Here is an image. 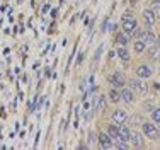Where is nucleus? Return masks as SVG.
<instances>
[{
    "label": "nucleus",
    "instance_id": "4be33fe9",
    "mask_svg": "<svg viewBox=\"0 0 160 150\" xmlns=\"http://www.w3.org/2000/svg\"><path fill=\"white\" fill-rule=\"evenodd\" d=\"M129 87H131V89H136V80H131V82H129Z\"/></svg>",
    "mask_w": 160,
    "mask_h": 150
},
{
    "label": "nucleus",
    "instance_id": "412c9836",
    "mask_svg": "<svg viewBox=\"0 0 160 150\" xmlns=\"http://www.w3.org/2000/svg\"><path fill=\"white\" fill-rule=\"evenodd\" d=\"M157 55H158V51H157L155 48H152V49H150V56H152V58H155Z\"/></svg>",
    "mask_w": 160,
    "mask_h": 150
},
{
    "label": "nucleus",
    "instance_id": "dca6fc26",
    "mask_svg": "<svg viewBox=\"0 0 160 150\" xmlns=\"http://www.w3.org/2000/svg\"><path fill=\"white\" fill-rule=\"evenodd\" d=\"M109 99H111L112 102H118V101H119V99H121V96L118 94V91L111 89V91H109Z\"/></svg>",
    "mask_w": 160,
    "mask_h": 150
},
{
    "label": "nucleus",
    "instance_id": "1a4fd4ad",
    "mask_svg": "<svg viewBox=\"0 0 160 150\" xmlns=\"http://www.w3.org/2000/svg\"><path fill=\"white\" fill-rule=\"evenodd\" d=\"M109 80H111V84H112L114 87H123L124 84H126V82H124V79H123V75H121V74H114V75H112Z\"/></svg>",
    "mask_w": 160,
    "mask_h": 150
},
{
    "label": "nucleus",
    "instance_id": "0eeeda50",
    "mask_svg": "<svg viewBox=\"0 0 160 150\" xmlns=\"http://www.w3.org/2000/svg\"><path fill=\"white\" fill-rule=\"evenodd\" d=\"M112 120H114V123H116V125H121V123L126 121V113H124V111H119V109L114 111Z\"/></svg>",
    "mask_w": 160,
    "mask_h": 150
},
{
    "label": "nucleus",
    "instance_id": "6e6552de",
    "mask_svg": "<svg viewBox=\"0 0 160 150\" xmlns=\"http://www.w3.org/2000/svg\"><path fill=\"white\" fill-rule=\"evenodd\" d=\"M118 133H119V138H121V140H124V142L129 140V130L123 125V123H121V125H118Z\"/></svg>",
    "mask_w": 160,
    "mask_h": 150
},
{
    "label": "nucleus",
    "instance_id": "2eb2a0df",
    "mask_svg": "<svg viewBox=\"0 0 160 150\" xmlns=\"http://www.w3.org/2000/svg\"><path fill=\"white\" fill-rule=\"evenodd\" d=\"M135 91H138L140 92V94H147V84H145V82H138V80H136V89Z\"/></svg>",
    "mask_w": 160,
    "mask_h": 150
},
{
    "label": "nucleus",
    "instance_id": "b1692460",
    "mask_svg": "<svg viewBox=\"0 0 160 150\" xmlns=\"http://www.w3.org/2000/svg\"><path fill=\"white\" fill-rule=\"evenodd\" d=\"M157 41H158V44H160V36H158V39H157Z\"/></svg>",
    "mask_w": 160,
    "mask_h": 150
},
{
    "label": "nucleus",
    "instance_id": "5701e85b",
    "mask_svg": "<svg viewBox=\"0 0 160 150\" xmlns=\"http://www.w3.org/2000/svg\"><path fill=\"white\" fill-rule=\"evenodd\" d=\"M109 29H111V22L108 21V22H106V31H109Z\"/></svg>",
    "mask_w": 160,
    "mask_h": 150
},
{
    "label": "nucleus",
    "instance_id": "7ed1b4c3",
    "mask_svg": "<svg viewBox=\"0 0 160 150\" xmlns=\"http://www.w3.org/2000/svg\"><path fill=\"white\" fill-rule=\"evenodd\" d=\"M136 75H138L140 79H148V77L152 75V70L147 67V65H140V67L136 68Z\"/></svg>",
    "mask_w": 160,
    "mask_h": 150
},
{
    "label": "nucleus",
    "instance_id": "9d476101",
    "mask_svg": "<svg viewBox=\"0 0 160 150\" xmlns=\"http://www.w3.org/2000/svg\"><path fill=\"white\" fill-rule=\"evenodd\" d=\"M119 96H121V99H123L124 102H131L133 101V92L129 91V89H124Z\"/></svg>",
    "mask_w": 160,
    "mask_h": 150
},
{
    "label": "nucleus",
    "instance_id": "9b49d317",
    "mask_svg": "<svg viewBox=\"0 0 160 150\" xmlns=\"http://www.w3.org/2000/svg\"><path fill=\"white\" fill-rule=\"evenodd\" d=\"M108 135L111 137V140H116V138H119V133H118V126L109 125V128H108Z\"/></svg>",
    "mask_w": 160,
    "mask_h": 150
},
{
    "label": "nucleus",
    "instance_id": "aec40b11",
    "mask_svg": "<svg viewBox=\"0 0 160 150\" xmlns=\"http://www.w3.org/2000/svg\"><path fill=\"white\" fill-rule=\"evenodd\" d=\"M99 107H101V109H106V101H104V99H102V97H99Z\"/></svg>",
    "mask_w": 160,
    "mask_h": 150
},
{
    "label": "nucleus",
    "instance_id": "4468645a",
    "mask_svg": "<svg viewBox=\"0 0 160 150\" xmlns=\"http://www.w3.org/2000/svg\"><path fill=\"white\" fill-rule=\"evenodd\" d=\"M128 39H129V36H128V34H124V33H121V34H118V36H116V43H119V44H126Z\"/></svg>",
    "mask_w": 160,
    "mask_h": 150
},
{
    "label": "nucleus",
    "instance_id": "39448f33",
    "mask_svg": "<svg viewBox=\"0 0 160 150\" xmlns=\"http://www.w3.org/2000/svg\"><path fill=\"white\" fill-rule=\"evenodd\" d=\"M111 137L109 135H106V133H99V143L102 145V147H106V148H111L112 147V143H111Z\"/></svg>",
    "mask_w": 160,
    "mask_h": 150
},
{
    "label": "nucleus",
    "instance_id": "20e7f679",
    "mask_svg": "<svg viewBox=\"0 0 160 150\" xmlns=\"http://www.w3.org/2000/svg\"><path fill=\"white\" fill-rule=\"evenodd\" d=\"M138 39H142L145 41V43H155V36H153V33L152 31H142V34H140V38Z\"/></svg>",
    "mask_w": 160,
    "mask_h": 150
},
{
    "label": "nucleus",
    "instance_id": "f8f14e48",
    "mask_svg": "<svg viewBox=\"0 0 160 150\" xmlns=\"http://www.w3.org/2000/svg\"><path fill=\"white\" fill-rule=\"evenodd\" d=\"M129 140H131V145L133 147H140V135L138 133H135V132H129Z\"/></svg>",
    "mask_w": 160,
    "mask_h": 150
},
{
    "label": "nucleus",
    "instance_id": "ddd939ff",
    "mask_svg": "<svg viewBox=\"0 0 160 150\" xmlns=\"http://www.w3.org/2000/svg\"><path fill=\"white\" fill-rule=\"evenodd\" d=\"M145 48H147V43H145V41L138 39V41L135 43V51H136V53H142V51H145Z\"/></svg>",
    "mask_w": 160,
    "mask_h": 150
},
{
    "label": "nucleus",
    "instance_id": "a211bd4d",
    "mask_svg": "<svg viewBox=\"0 0 160 150\" xmlns=\"http://www.w3.org/2000/svg\"><path fill=\"white\" fill-rule=\"evenodd\" d=\"M152 118H153V121H158L160 123V107H158V109L152 111Z\"/></svg>",
    "mask_w": 160,
    "mask_h": 150
},
{
    "label": "nucleus",
    "instance_id": "6ab92c4d",
    "mask_svg": "<svg viewBox=\"0 0 160 150\" xmlns=\"http://www.w3.org/2000/svg\"><path fill=\"white\" fill-rule=\"evenodd\" d=\"M158 9H160V0H152L150 10H158Z\"/></svg>",
    "mask_w": 160,
    "mask_h": 150
},
{
    "label": "nucleus",
    "instance_id": "f3484780",
    "mask_svg": "<svg viewBox=\"0 0 160 150\" xmlns=\"http://www.w3.org/2000/svg\"><path fill=\"white\" fill-rule=\"evenodd\" d=\"M118 55H119V58H123V60L129 58V53H128L126 48H119V49H118Z\"/></svg>",
    "mask_w": 160,
    "mask_h": 150
},
{
    "label": "nucleus",
    "instance_id": "f257e3e1",
    "mask_svg": "<svg viewBox=\"0 0 160 150\" xmlns=\"http://www.w3.org/2000/svg\"><path fill=\"white\" fill-rule=\"evenodd\" d=\"M135 29H136V21H135V19H126V21H123V31H124V34L131 36V34L135 33Z\"/></svg>",
    "mask_w": 160,
    "mask_h": 150
},
{
    "label": "nucleus",
    "instance_id": "f03ea898",
    "mask_svg": "<svg viewBox=\"0 0 160 150\" xmlns=\"http://www.w3.org/2000/svg\"><path fill=\"white\" fill-rule=\"evenodd\" d=\"M143 19H145V22H147V26L148 28H152V26L155 24V21H157V17H155V10H145L143 12Z\"/></svg>",
    "mask_w": 160,
    "mask_h": 150
},
{
    "label": "nucleus",
    "instance_id": "423d86ee",
    "mask_svg": "<svg viewBox=\"0 0 160 150\" xmlns=\"http://www.w3.org/2000/svg\"><path fill=\"white\" fill-rule=\"evenodd\" d=\"M143 132L147 133L150 138H153L155 135H157V126L152 125V123H145V125H143Z\"/></svg>",
    "mask_w": 160,
    "mask_h": 150
}]
</instances>
